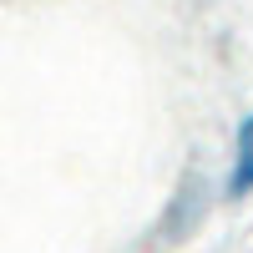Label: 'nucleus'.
<instances>
[{"label":"nucleus","mask_w":253,"mask_h":253,"mask_svg":"<svg viewBox=\"0 0 253 253\" xmlns=\"http://www.w3.org/2000/svg\"><path fill=\"white\" fill-rule=\"evenodd\" d=\"M228 198H253V112L233 132V157H228Z\"/></svg>","instance_id":"nucleus-1"}]
</instances>
